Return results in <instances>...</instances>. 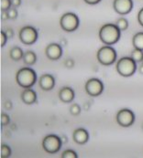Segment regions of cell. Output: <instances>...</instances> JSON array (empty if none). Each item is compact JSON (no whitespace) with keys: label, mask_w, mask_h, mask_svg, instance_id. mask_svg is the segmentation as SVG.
<instances>
[{"label":"cell","mask_w":143,"mask_h":158,"mask_svg":"<svg viewBox=\"0 0 143 158\" xmlns=\"http://www.w3.org/2000/svg\"><path fill=\"white\" fill-rule=\"evenodd\" d=\"M138 21L140 23V25L143 27V7L141 8V10L138 13Z\"/></svg>","instance_id":"29"},{"label":"cell","mask_w":143,"mask_h":158,"mask_svg":"<svg viewBox=\"0 0 143 158\" xmlns=\"http://www.w3.org/2000/svg\"><path fill=\"white\" fill-rule=\"evenodd\" d=\"M7 13H8V16H9V19H16L17 18H18V16H19V13H18V11H17V9L16 8H14L13 6L10 8V9H8L7 10Z\"/></svg>","instance_id":"26"},{"label":"cell","mask_w":143,"mask_h":158,"mask_svg":"<svg viewBox=\"0 0 143 158\" xmlns=\"http://www.w3.org/2000/svg\"><path fill=\"white\" fill-rule=\"evenodd\" d=\"M116 25L121 31H125L128 27V21L125 18H119L116 22Z\"/></svg>","instance_id":"21"},{"label":"cell","mask_w":143,"mask_h":158,"mask_svg":"<svg viewBox=\"0 0 143 158\" xmlns=\"http://www.w3.org/2000/svg\"><path fill=\"white\" fill-rule=\"evenodd\" d=\"M0 7L1 11H7L12 7V1L11 0H0Z\"/></svg>","instance_id":"22"},{"label":"cell","mask_w":143,"mask_h":158,"mask_svg":"<svg viewBox=\"0 0 143 158\" xmlns=\"http://www.w3.org/2000/svg\"><path fill=\"white\" fill-rule=\"evenodd\" d=\"M84 89L89 96L97 97L102 94V92L104 90V84L99 79L92 78L86 81V83L84 85Z\"/></svg>","instance_id":"9"},{"label":"cell","mask_w":143,"mask_h":158,"mask_svg":"<svg viewBox=\"0 0 143 158\" xmlns=\"http://www.w3.org/2000/svg\"><path fill=\"white\" fill-rule=\"evenodd\" d=\"M117 71L122 77H131L137 70V62L131 57H123L117 62Z\"/></svg>","instance_id":"3"},{"label":"cell","mask_w":143,"mask_h":158,"mask_svg":"<svg viewBox=\"0 0 143 158\" xmlns=\"http://www.w3.org/2000/svg\"><path fill=\"white\" fill-rule=\"evenodd\" d=\"M39 85L43 90H51L55 86V79L51 74H43L39 80Z\"/></svg>","instance_id":"12"},{"label":"cell","mask_w":143,"mask_h":158,"mask_svg":"<svg viewBox=\"0 0 143 158\" xmlns=\"http://www.w3.org/2000/svg\"><path fill=\"white\" fill-rule=\"evenodd\" d=\"M11 154H12V150L7 144H1V148H0V156L1 157H9L11 156Z\"/></svg>","instance_id":"20"},{"label":"cell","mask_w":143,"mask_h":158,"mask_svg":"<svg viewBox=\"0 0 143 158\" xmlns=\"http://www.w3.org/2000/svg\"><path fill=\"white\" fill-rule=\"evenodd\" d=\"M113 8L121 16L127 15L133 8V0H114Z\"/></svg>","instance_id":"10"},{"label":"cell","mask_w":143,"mask_h":158,"mask_svg":"<svg viewBox=\"0 0 143 158\" xmlns=\"http://www.w3.org/2000/svg\"><path fill=\"white\" fill-rule=\"evenodd\" d=\"M4 107L6 109V110H11L13 108V103L10 102V101H6L4 102Z\"/></svg>","instance_id":"30"},{"label":"cell","mask_w":143,"mask_h":158,"mask_svg":"<svg viewBox=\"0 0 143 158\" xmlns=\"http://www.w3.org/2000/svg\"><path fill=\"white\" fill-rule=\"evenodd\" d=\"M46 56L50 60H58L63 56V48L61 44L58 43H50L46 47L45 49Z\"/></svg>","instance_id":"11"},{"label":"cell","mask_w":143,"mask_h":158,"mask_svg":"<svg viewBox=\"0 0 143 158\" xmlns=\"http://www.w3.org/2000/svg\"><path fill=\"white\" fill-rule=\"evenodd\" d=\"M98 35L100 40L105 45H114L120 40L121 30L116 24L106 23L100 27Z\"/></svg>","instance_id":"1"},{"label":"cell","mask_w":143,"mask_h":158,"mask_svg":"<svg viewBox=\"0 0 143 158\" xmlns=\"http://www.w3.org/2000/svg\"><path fill=\"white\" fill-rule=\"evenodd\" d=\"M130 57L136 61V62H142L143 60V50L139 49V48H135L132 50Z\"/></svg>","instance_id":"19"},{"label":"cell","mask_w":143,"mask_h":158,"mask_svg":"<svg viewBox=\"0 0 143 158\" xmlns=\"http://www.w3.org/2000/svg\"><path fill=\"white\" fill-rule=\"evenodd\" d=\"M74 90L70 87H63L59 91V99L63 103H70L74 99Z\"/></svg>","instance_id":"15"},{"label":"cell","mask_w":143,"mask_h":158,"mask_svg":"<svg viewBox=\"0 0 143 158\" xmlns=\"http://www.w3.org/2000/svg\"><path fill=\"white\" fill-rule=\"evenodd\" d=\"M20 98L25 104L31 105V104L36 103V102H37V93L34 90L28 88V89H25L22 91Z\"/></svg>","instance_id":"14"},{"label":"cell","mask_w":143,"mask_h":158,"mask_svg":"<svg viewBox=\"0 0 143 158\" xmlns=\"http://www.w3.org/2000/svg\"><path fill=\"white\" fill-rule=\"evenodd\" d=\"M84 109H85L86 111H88V109H89V106H88V103H85V104H84Z\"/></svg>","instance_id":"37"},{"label":"cell","mask_w":143,"mask_h":158,"mask_svg":"<svg viewBox=\"0 0 143 158\" xmlns=\"http://www.w3.org/2000/svg\"><path fill=\"white\" fill-rule=\"evenodd\" d=\"M62 157L63 158H77L78 156L77 154L71 149H68V150H65L63 154H62Z\"/></svg>","instance_id":"24"},{"label":"cell","mask_w":143,"mask_h":158,"mask_svg":"<svg viewBox=\"0 0 143 158\" xmlns=\"http://www.w3.org/2000/svg\"><path fill=\"white\" fill-rule=\"evenodd\" d=\"M23 61L25 64H27L28 66H32L36 63L37 61V55L34 51L32 50H28L27 52L24 53L23 56Z\"/></svg>","instance_id":"16"},{"label":"cell","mask_w":143,"mask_h":158,"mask_svg":"<svg viewBox=\"0 0 143 158\" xmlns=\"http://www.w3.org/2000/svg\"><path fill=\"white\" fill-rule=\"evenodd\" d=\"M16 81L24 89L31 88L37 81V73L29 67L21 68L16 74Z\"/></svg>","instance_id":"2"},{"label":"cell","mask_w":143,"mask_h":158,"mask_svg":"<svg viewBox=\"0 0 143 158\" xmlns=\"http://www.w3.org/2000/svg\"><path fill=\"white\" fill-rule=\"evenodd\" d=\"M70 113L73 116H77L81 113V107L77 103H72L70 107Z\"/></svg>","instance_id":"23"},{"label":"cell","mask_w":143,"mask_h":158,"mask_svg":"<svg viewBox=\"0 0 143 158\" xmlns=\"http://www.w3.org/2000/svg\"><path fill=\"white\" fill-rule=\"evenodd\" d=\"M116 120L121 127H129L135 122V114L129 109H121L117 113Z\"/></svg>","instance_id":"8"},{"label":"cell","mask_w":143,"mask_h":158,"mask_svg":"<svg viewBox=\"0 0 143 158\" xmlns=\"http://www.w3.org/2000/svg\"><path fill=\"white\" fill-rule=\"evenodd\" d=\"M64 66L66 67V68L68 69H72L74 67V64H75V62H74V60H72V59H67V60H64Z\"/></svg>","instance_id":"28"},{"label":"cell","mask_w":143,"mask_h":158,"mask_svg":"<svg viewBox=\"0 0 143 158\" xmlns=\"http://www.w3.org/2000/svg\"><path fill=\"white\" fill-rule=\"evenodd\" d=\"M6 35H7L8 38H12L14 36V31L12 29H10V28H7L6 30Z\"/></svg>","instance_id":"34"},{"label":"cell","mask_w":143,"mask_h":158,"mask_svg":"<svg viewBox=\"0 0 143 158\" xmlns=\"http://www.w3.org/2000/svg\"><path fill=\"white\" fill-rule=\"evenodd\" d=\"M19 37L24 45H32L38 40V31L32 26H25L20 30Z\"/></svg>","instance_id":"7"},{"label":"cell","mask_w":143,"mask_h":158,"mask_svg":"<svg viewBox=\"0 0 143 158\" xmlns=\"http://www.w3.org/2000/svg\"><path fill=\"white\" fill-rule=\"evenodd\" d=\"M80 25V19L78 16L72 12H67L61 17L60 26L63 30L66 32L75 31Z\"/></svg>","instance_id":"5"},{"label":"cell","mask_w":143,"mask_h":158,"mask_svg":"<svg viewBox=\"0 0 143 158\" xmlns=\"http://www.w3.org/2000/svg\"><path fill=\"white\" fill-rule=\"evenodd\" d=\"M9 56H10V59L15 60V61H19L21 59H23L24 52L22 50L21 48L20 47H13L10 51H9Z\"/></svg>","instance_id":"17"},{"label":"cell","mask_w":143,"mask_h":158,"mask_svg":"<svg viewBox=\"0 0 143 158\" xmlns=\"http://www.w3.org/2000/svg\"><path fill=\"white\" fill-rule=\"evenodd\" d=\"M12 1V6L18 7L21 5V0H11Z\"/></svg>","instance_id":"33"},{"label":"cell","mask_w":143,"mask_h":158,"mask_svg":"<svg viewBox=\"0 0 143 158\" xmlns=\"http://www.w3.org/2000/svg\"><path fill=\"white\" fill-rule=\"evenodd\" d=\"M10 123V118L8 114L5 113H1V126H6Z\"/></svg>","instance_id":"25"},{"label":"cell","mask_w":143,"mask_h":158,"mask_svg":"<svg viewBox=\"0 0 143 158\" xmlns=\"http://www.w3.org/2000/svg\"><path fill=\"white\" fill-rule=\"evenodd\" d=\"M63 144L61 137L56 135H46L42 140V148L48 154H56L60 151Z\"/></svg>","instance_id":"6"},{"label":"cell","mask_w":143,"mask_h":158,"mask_svg":"<svg viewBox=\"0 0 143 158\" xmlns=\"http://www.w3.org/2000/svg\"><path fill=\"white\" fill-rule=\"evenodd\" d=\"M72 139L78 144H84L89 140V133L84 128H77L72 134Z\"/></svg>","instance_id":"13"},{"label":"cell","mask_w":143,"mask_h":158,"mask_svg":"<svg viewBox=\"0 0 143 158\" xmlns=\"http://www.w3.org/2000/svg\"><path fill=\"white\" fill-rule=\"evenodd\" d=\"M88 5H96L101 2V0H84Z\"/></svg>","instance_id":"32"},{"label":"cell","mask_w":143,"mask_h":158,"mask_svg":"<svg viewBox=\"0 0 143 158\" xmlns=\"http://www.w3.org/2000/svg\"><path fill=\"white\" fill-rule=\"evenodd\" d=\"M142 63H143V60H142Z\"/></svg>","instance_id":"38"},{"label":"cell","mask_w":143,"mask_h":158,"mask_svg":"<svg viewBox=\"0 0 143 158\" xmlns=\"http://www.w3.org/2000/svg\"><path fill=\"white\" fill-rule=\"evenodd\" d=\"M138 71H139L141 75H143V63L142 64H141V65L138 67Z\"/></svg>","instance_id":"36"},{"label":"cell","mask_w":143,"mask_h":158,"mask_svg":"<svg viewBox=\"0 0 143 158\" xmlns=\"http://www.w3.org/2000/svg\"><path fill=\"white\" fill-rule=\"evenodd\" d=\"M0 37H1V39H0V46L3 48L4 46L6 45V41H7L8 37H7V35H6V31H5V30H1Z\"/></svg>","instance_id":"27"},{"label":"cell","mask_w":143,"mask_h":158,"mask_svg":"<svg viewBox=\"0 0 143 158\" xmlns=\"http://www.w3.org/2000/svg\"><path fill=\"white\" fill-rule=\"evenodd\" d=\"M1 19L2 20H7L9 19V16L7 11H1Z\"/></svg>","instance_id":"31"},{"label":"cell","mask_w":143,"mask_h":158,"mask_svg":"<svg viewBox=\"0 0 143 158\" xmlns=\"http://www.w3.org/2000/svg\"><path fill=\"white\" fill-rule=\"evenodd\" d=\"M60 137H61V140H62L63 143H67V142H68V138H67V136L61 135Z\"/></svg>","instance_id":"35"},{"label":"cell","mask_w":143,"mask_h":158,"mask_svg":"<svg viewBox=\"0 0 143 158\" xmlns=\"http://www.w3.org/2000/svg\"><path fill=\"white\" fill-rule=\"evenodd\" d=\"M97 60L100 64L104 66H110L114 64L117 60V51L116 49L109 45L101 47L96 54Z\"/></svg>","instance_id":"4"},{"label":"cell","mask_w":143,"mask_h":158,"mask_svg":"<svg viewBox=\"0 0 143 158\" xmlns=\"http://www.w3.org/2000/svg\"><path fill=\"white\" fill-rule=\"evenodd\" d=\"M132 44L135 48L143 50V32H138L133 36Z\"/></svg>","instance_id":"18"}]
</instances>
